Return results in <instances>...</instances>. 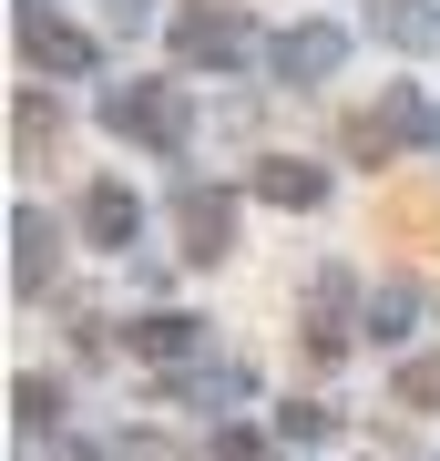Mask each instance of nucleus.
I'll return each instance as SVG.
<instances>
[{
  "instance_id": "1a4fd4ad",
  "label": "nucleus",
  "mask_w": 440,
  "mask_h": 461,
  "mask_svg": "<svg viewBox=\"0 0 440 461\" xmlns=\"http://www.w3.org/2000/svg\"><path fill=\"white\" fill-rule=\"evenodd\" d=\"M338 62H348V32H338V21H308V32L277 41V83H328Z\"/></svg>"
},
{
  "instance_id": "f03ea898",
  "label": "nucleus",
  "mask_w": 440,
  "mask_h": 461,
  "mask_svg": "<svg viewBox=\"0 0 440 461\" xmlns=\"http://www.w3.org/2000/svg\"><path fill=\"white\" fill-rule=\"evenodd\" d=\"M103 123H113L123 144H154V154H184V133H195V103H184L175 83H123L113 103H103Z\"/></svg>"
},
{
  "instance_id": "4468645a",
  "label": "nucleus",
  "mask_w": 440,
  "mask_h": 461,
  "mask_svg": "<svg viewBox=\"0 0 440 461\" xmlns=\"http://www.w3.org/2000/svg\"><path fill=\"white\" fill-rule=\"evenodd\" d=\"M379 21H390V41H409V51H440V21L420 11V0H390Z\"/></svg>"
},
{
  "instance_id": "f257e3e1",
  "label": "nucleus",
  "mask_w": 440,
  "mask_h": 461,
  "mask_svg": "<svg viewBox=\"0 0 440 461\" xmlns=\"http://www.w3.org/2000/svg\"><path fill=\"white\" fill-rule=\"evenodd\" d=\"M400 144H440V113H430V93H390V103H369V113H348V165H379L390 175V154Z\"/></svg>"
},
{
  "instance_id": "423d86ee",
  "label": "nucleus",
  "mask_w": 440,
  "mask_h": 461,
  "mask_svg": "<svg viewBox=\"0 0 440 461\" xmlns=\"http://www.w3.org/2000/svg\"><path fill=\"white\" fill-rule=\"evenodd\" d=\"M297 339H308L318 369L348 359V267H318V277H308V329H297Z\"/></svg>"
},
{
  "instance_id": "6e6552de",
  "label": "nucleus",
  "mask_w": 440,
  "mask_h": 461,
  "mask_svg": "<svg viewBox=\"0 0 440 461\" xmlns=\"http://www.w3.org/2000/svg\"><path fill=\"white\" fill-rule=\"evenodd\" d=\"M21 51H31L41 72H93V32H72V21H51L41 0H21Z\"/></svg>"
},
{
  "instance_id": "20e7f679",
  "label": "nucleus",
  "mask_w": 440,
  "mask_h": 461,
  "mask_svg": "<svg viewBox=\"0 0 440 461\" xmlns=\"http://www.w3.org/2000/svg\"><path fill=\"white\" fill-rule=\"evenodd\" d=\"M175 226H184V257H195V267H215V257L236 247V195H226V185H184Z\"/></svg>"
},
{
  "instance_id": "f8f14e48",
  "label": "nucleus",
  "mask_w": 440,
  "mask_h": 461,
  "mask_svg": "<svg viewBox=\"0 0 440 461\" xmlns=\"http://www.w3.org/2000/svg\"><path fill=\"white\" fill-rule=\"evenodd\" d=\"M195 339H205V329H195V318H175V308L133 329V348H144V359H184V348H195Z\"/></svg>"
},
{
  "instance_id": "6ab92c4d",
  "label": "nucleus",
  "mask_w": 440,
  "mask_h": 461,
  "mask_svg": "<svg viewBox=\"0 0 440 461\" xmlns=\"http://www.w3.org/2000/svg\"><path fill=\"white\" fill-rule=\"evenodd\" d=\"M215 461H266V441L256 430H215Z\"/></svg>"
},
{
  "instance_id": "dca6fc26",
  "label": "nucleus",
  "mask_w": 440,
  "mask_h": 461,
  "mask_svg": "<svg viewBox=\"0 0 440 461\" xmlns=\"http://www.w3.org/2000/svg\"><path fill=\"white\" fill-rule=\"evenodd\" d=\"M409 308H420V297H409V287L390 277V287L369 297V329H379V339H400V329H409Z\"/></svg>"
},
{
  "instance_id": "9b49d317",
  "label": "nucleus",
  "mask_w": 440,
  "mask_h": 461,
  "mask_svg": "<svg viewBox=\"0 0 440 461\" xmlns=\"http://www.w3.org/2000/svg\"><path fill=\"white\" fill-rule=\"evenodd\" d=\"M11 411H21V430H62L72 400H62V379H21V390H11Z\"/></svg>"
},
{
  "instance_id": "0eeeda50",
  "label": "nucleus",
  "mask_w": 440,
  "mask_h": 461,
  "mask_svg": "<svg viewBox=\"0 0 440 461\" xmlns=\"http://www.w3.org/2000/svg\"><path fill=\"white\" fill-rule=\"evenodd\" d=\"M82 236H93L103 257H133V236H144V195H133V185H113V175H103L93 195H82Z\"/></svg>"
},
{
  "instance_id": "9d476101",
  "label": "nucleus",
  "mask_w": 440,
  "mask_h": 461,
  "mask_svg": "<svg viewBox=\"0 0 440 461\" xmlns=\"http://www.w3.org/2000/svg\"><path fill=\"white\" fill-rule=\"evenodd\" d=\"M256 195H266V205H297V215H308V205H328V175L308 165V154H266V165H256Z\"/></svg>"
},
{
  "instance_id": "f3484780",
  "label": "nucleus",
  "mask_w": 440,
  "mask_h": 461,
  "mask_svg": "<svg viewBox=\"0 0 440 461\" xmlns=\"http://www.w3.org/2000/svg\"><path fill=\"white\" fill-rule=\"evenodd\" d=\"M277 430H287V441H328V430H338V411H318V400H287Z\"/></svg>"
},
{
  "instance_id": "a211bd4d",
  "label": "nucleus",
  "mask_w": 440,
  "mask_h": 461,
  "mask_svg": "<svg viewBox=\"0 0 440 461\" xmlns=\"http://www.w3.org/2000/svg\"><path fill=\"white\" fill-rule=\"evenodd\" d=\"M390 226H400V236H430V226H440V195H409V205H390Z\"/></svg>"
},
{
  "instance_id": "2eb2a0df",
  "label": "nucleus",
  "mask_w": 440,
  "mask_h": 461,
  "mask_svg": "<svg viewBox=\"0 0 440 461\" xmlns=\"http://www.w3.org/2000/svg\"><path fill=\"white\" fill-rule=\"evenodd\" d=\"M41 144H62V103L21 93V154H41Z\"/></svg>"
},
{
  "instance_id": "39448f33",
  "label": "nucleus",
  "mask_w": 440,
  "mask_h": 461,
  "mask_svg": "<svg viewBox=\"0 0 440 461\" xmlns=\"http://www.w3.org/2000/svg\"><path fill=\"white\" fill-rule=\"evenodd\" d=\"M51 267H62V226H51L41 205H11V287H21V297H41V287H51Z\"/></svg>"
},
{
  "instance_id": "7ed1b4c3",
  "label": "nucleus",
  "mask_w": 440,
  "mask_h": 461,
  "mask_svg": "<svg viewBox=\"0 0 440 461\" xmlns=\"http://www.w3.org/2000/svg\"><path fill=\"white\" fill-rule=\"evenodd\" d=\"M175 62H246V11L236 0H184L175 11Z\"/></svg>"
},
{
  "instance_id": "ddd939ff",
  "label": "nucleus",
  "mask_w": 440,
  "mask_h": 461,
  "mask_svg": "<svg viewBox=\"0 0 440 461\" xmlns=\"http://www.w3.org/2000/svg\"><path fill=\"white\" fill-rule=\"evenodd\" d=\"M390 390H400V411H440V348H430V359H400Z\"/></svg>"
},
{
  "instance_id": "aec40b11",
  "label": "nucleus",
  "mask_w": 440,
  "mask_h": 461,
  "mask_svg": "<svg viewBox=\"0 0 440 461\" xmlns=\"http://www.w3.org/2000/svg\"><path fill=\"white\" fill-rule=\"evenodd\" d=\"M113 21H144V0H113Z\"/></svg>"
}]
</instances>
